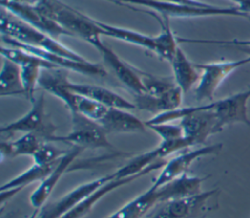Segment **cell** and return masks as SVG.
<instances>
[{
	"instance_id": "cell-1",
	"label": "cell",
	"mask_w": 250,
	"mask_h": 218,
	"mask_svg": "<svg viewBox=\"0 0 250 218\" xmlns=\"http://www.w3.org/2000/svg\"><path fill=\"white\" fill-rule=\"evenodd\" d=\"M36 8L54 20L71 36H78L92 46L102 40L103 30L97 21L59 0H36Z\"/></svg>"
},
{
	"instance_id": "cell-2",
	"label": "cell",
	"mask_w": 250,
	"mask_h": 218,
	"mask_svg": "<svg viewBox=\"0 0 250 218\" xmlns=\"http://www.w3.org/2000/svg\"><path fill=\"white\" fill-rule=\"evenodd\" d=\"M71 130L66 135H54L48 142H62L84 149L113 150L106 138V131L98 123L79 112H70Z\"/></svg>"
},
{
	"instance_id": "cell-3",
	"label": "cell",
	"mask_w": 250,
	"mask_h": 218,
	"mask_svg": "<svg viewBox=\"0 0 250 218\" xmlns=\"http://www.w3.org/2000/svg\"><path fill=\"white\" fill-rule=\"evenodd\" d=\"M218 193L217 189H213L194 196L162 202L148 218H198L216 208L215 198Z\"/></svg>"
},
{
	"instance_id": "cell-4",
	"label": "cell",
	"mask_w": 250,
	"mask_h": 218,
	"mask_svg": "<svg viewBox=\"0 0 250 218\" xmlns=\"http://www.w3.org/2000/svg\"><path fill=\"white\" fill-rule=\"evenodd\" d=\"M56 126L52 122L45 109L44 94L35 97L31 102L30 109L19 119L1 126L0 133L2 135H12L15 132L33 133L38 135L44 141H49L56 132Z\"/></svg>"
},
{
	"instance_id": "cell-5",
	"label": "cell",
	"mask_w": 250,
	"mask_h": 218,
	"mask_svg": "<svg viewBox=\"0 0 250 218\" xmlns=\"http://www.w3.org/2000/svg\"><path fill=\"white\" fill-rule=\"evenodd\" d=\"M247 58L235 61H223L207 64H195L200 72L194 89V97L198 102L213 101L214 95L225 79L237 68L248 65Z\"/></svg>"
},
{
	"instance_id": "cell-6",
	"label": "cell",
	"mask_w": 250,
	"mask_h": 218,
	"mask_svg": "<svg viewBox=\"0 0 250 218\" xmlns=\"http://www.w3.org/2000/svg\"><path fill=\"white\" fill-rule=\"evenodd\" d=\"M2 58L8 59L21 67V75L25 97L32 102L35 99V89L43 68H55L54 65L18 47L2 46Z\"/></svg>"
},
{
	"instance_id": "cell-7",
	"label": "cell",
	"mask_w": 250,
	"mask_h": 218,
	"mask_svg": "<svg viewBox=\"0 0 250 218\" xmlns=\"http://www.w3.org/2000/svg\"><path fill=\"white\" fill-rule=\"evenodd\" d=\"M180 125L184 136L189 140L192 147L204 144L210 136L222 131L213 110L212 102L191 106V110L180 120Z\"/></svg>"
},
{
	"instance_id": "cell-8",
	"label": "cell",
	"mask_w": 250,
	"mask_h": 218,
	"mask_svg": "<svg viewBox=\"0 0 250 218\" xmlns=\"http://www.w3.org/2000/svg\"><path fill=\"white\" fill-rule=\"evenodd\" d=\"M1 38H2V42L6 46L18 47V48L23 49V50L39 57V58L45 60L46 62L54 65L57 67L63 68V69H66V70L75 71V72H79V73L85 74V75H91V76L104 77V76L107 75V72L105 71V69L102 65H100L99 64H94V63H91L89 61H86V62L73 61V60H70V59L53 54V53L48 52V51H46L44 49H41V48L21 43V42L13 39L11 37H8L6 35H1Z\"/></svg>"
},
{
	"instance_id": "cell-9",
	"label": "cell",
	"mask_w": 250,
	"mask_h": 218,
	"mask_svg": "<svg viewBox=\"0 0 250 218\" xmlns=\"http://www.w3.org/2000/svg\"><path fill=\"white\" fill-rule=\"evenodd\" d=\"M1 6L15 17L54 38L58 39L63 35L71 36L54 20L41 13L34 4L15 0H1Z\"/></svg>"
},
{
	"instance_id": "cell-10",
	"label": "cell",
	"mask_w": 250,
	"mask_h": 218,
	"mask_svg": "<svg viewBox=\"0 0 250 218\" xmlns=\"http://www.w3.org/2000/svg\"><path fill=\"white\" fill-rule=\"evenodd\" d=\"M113 176L114 173H111L96 180L84 183L67 193L62 197L53 202L45 203L41 208L37 209V218H62Z\"/></svg>"
},
{
	"instance_id": "cell-11",
	"label": "cell",
	"mask_w": 250,
	"mask_h": 218,
	"mask_svg": "<svg viewBox=\"0 0 250 218\" xmlns=\"http://www.w3.org/2000/svg\"><path fill=\"white\" fill-rule=\"evenodd\" d=\"M250 99L249 87L245 91L231 94L226 98L212 102V108L216 114L220 128L235 123L250 126L248 116V101Z\"/></svg>"
},
{
	"instance_id": "cell-12",
	"label": "cell",
	"mask_w": 250,
	"mask_h": 218,
	"mask_svg": "<svg viewBox=\"0 0 250 218\" xmlns=\"http://www.w3.org/2000/svg\"><path fill=\"white\" fill-rule=\"evenodd\" d=\"M93 47L101 54L103 60L114 72L117 79L130 91L134 92V95L146 93V89L139 70L135 69L125 61H123L112 49L106 46L102 40L95 43Z\"/></svg>"
},
{
	"instance_id": "cell-13",
	"label": "cell",
	"mask_w": 250,
	"mask_h": 218,
	"mask_svg": "<svg viewBox=\"0 0 250 218\" xmlns=\"http://www.w3.org/2000/svg\"><path fill=\"white\" fill-rule=\"evenodd\" d=\"M222 144H214L211 146H205L198 149L190 150L180 153L179 155L171 158L169 161L165 163L161 172L157 176L156 180L154 181L152 187L157 189L166 183L186 174L192 164L193 161L196 159L206 156L209 154H214L220 152L222 149Z\"/></svg>"
},
{
	"instance_id": "cell-14",
	"label": "cell",
	"mask_w": 250,
	"mask_h": 218,
	"mask_svg": "<svg viewBox=\"0 0 250 218\" xmlns=\"http://www.w3.org/2000/svg\"><path fill=\"white\" fill-rule=\"evenodd\" d=\"M82 151L83 150L78 147H72L71 150H68L67 153L58 160L54 169L49 173V175L43 181H41L39 186L33 191V193L30 195L29 201L35 209L41 208L46 203L62 176L66 172L68 167Z\"/></svg>"
},
{
	"instance_id": "cell-15",
	"label": "cell",
	"mask_w": 250,
	"mask_h": 218,
	"mask_svg": "<svg viewBox=\"0 0 250 218\" xmlns=\"http://www.w3.org/2000/svg\"><path fill=\"white\" fill-rule=\"evenodd\" d=\"M69 83L66 69L60 67L43 68L38 86L63 102L69 112H72L75 111L77 94L70 89Z\"/></svg>"
},
{
	"instance_id": "cell-16",
	"label": "cell",
	"mask_w": 250,
	"mask_h": 218,
	"mask_svg": "<svg viewBox=\"0 0 250 218\" xmlns=\"http://www.w3.org/2000/svg\"><path fill=\"white\" fill-rule=\"evenodd\" d=\"M113 173H114V176L111 179L104 183L101 187H99L96 191H94L91 195H89L86 198H84L81 202H79L75 207H73L62 218H83L92 210V208L96 205V203H98L107 194L135 180H138L144 177V175H136V176L127 177V178H119L117 177L115 172Z\"/></svg>"
},
{
	"instance_id": "cell-17",
	"label": "cell",
	"mask_w": 250,
	"mask_h": 218,
	"mask_svg": "<svg viewBox=\"0 0 250 218\" xmlns=\"http://www.w3.org/2000/svg\"><path fill=\"white\" fill-rule=\"evenodd\" d=\"M106 133L146 132V125L127 109L109 108L105 115L98 122Z\"/></svg>"
},
{
	"instance_id": "cell-18",
	"label": "cell",
	"mask_w": 250,
	"mask_h": 218,
	"mask_svg": "<svg viewBox=\"0 0 250 218\" xmlns=\"http://www.w3.org/2000/svg\"><path fill=\"white\" fill-rule=\"evenodd\" d=\"M69 87L74 93L91 98L107 108L121 109L127 110L136 109L134 103L103 86L70 82Z\"/></svg>"
},
{
	"instance_id": "cell-19",
	"label": "cell",
	"mask_w": 250,
	"mask_h": 218,
	"mask_svg": "<svg viewBox=\"0 0 250 218\" xmlns=\"http://www.w3.org/2000/svg\"><path fill=\"white\" fill-rule=\"evenodd\" d=\"M136 109L153 112L155 114L180 108L184 93L177 85L160 96H152L146 93L134 95Z\"/></svg>"
},
{
	"instance_id": "cell-20",
	"label": "cell",
	"mask_w": 250,
	"mask_h": 218,
	"mask_svg": "<svg viewBox=\"0 0 250 218\" xmlns=\"http://www.w3.org/2000/svg\"><path fill=\"white\" fill-rule=\"evenodd\" d=\"M207 177H197L190 176L187 173L166 183L165 185L157 188L158 196H159V203L181 198L187 197L190 196H194L200 194L201 186L204 180Z\"/></svg>"
},
{
	"instance_id": "cell-21",
	"label": "cell",
	"mask_w": 250,
	"mask_h": 218,
	"mask_svg": "<svg viewBox=\"0 0 250 218\" xmlns=\"http://www.w3.org/2000/svg\"><path fill=\"white\" fill-rule=\"evenodd\" d=\"M173 70V78L181 88L184 95L187 94L194 84H197L200 76L195 64L191 63L186 53L179 46L174 58L170 63Z\"/></svg>"
},
{
	"instance_id": "cell-22",
	"label": "cell",
	"mask_w": 250,
	"mask_h": 218,
	"mask_svg": "<svg viewBox=\"0 0 250 218\" xmlns=\"http://www.w3.org/2000/svg\"><path fill=\"white\" fill-rule=\"evenodd\" d=\"M143 12L151 15L159 22L161 30L159 34H157L156 36H153L154 38L153 53H155L159 58L167 61L170 64L179 48L178 37L174 34L169 23L170 19L161 17L160 15L151 11H143Z\"/></svg>"
},
{
	"instance_id": "cell-23",
	"label": "cell",
	"mask_w": 250,
	"mask_h": 218,
	"mask_svg": "<svg viewBox=\"0 0 250 218\" xmlns=\"http://www.w3.org/2000/svg\"><path fill=\"white\" fill-rule=\"evenodd\" d=\"M156 204H159L158 192L151 186L106 218H143Z\"/></svg>"
},
{
	"instance_id": "cell-24",
	"label": "cell",
	"mask_w": 250,
	"mask_h": 218,
	"mask_svg": "<svg viewBox=\"0 0 250 218\" xmlns=\"http://www.w3.org/2000/svg\"><path fill=\"white\" fill-rule=\"evenodd\" d=\"M44 140L33 133H24L15 141H2L0 152L2 160L4 157H17L21 155L33 156L43 144Z\"/></svg>"
},
{
	"instance_id": "cell-25",
	"label": "cell",
	"mask_w": 250,
	"mask_h": 218,
	"mask_svg": "<svg viewBox=\"0 0 250 218\" xmlns=\"http://www.w3.org/2000/svg\"><path fill=\"white\" fill-rule=\"evenodd\" d=\"M24 94L21 67L14 62L3 58L0 72V96H21Z\"/></svg>"
},
{
	"instance_id": "cell-26",
	"label": "cell",
	"mask_w": 250,
	"mask_h": 218,
	"mask_svg": "<svg viewBox=\"0 0 250 218\" xmlns=\"http://www.w3.org/2000/svg\"><path fill=\"white\" fill-rule=\"evenodd\" d=\"M97 23L103 30V35L104 36H109L113 37L116 39H119L121 41L134 44L137 46H141L143 48H146L151 52H154V38L153 36H148L146 34L120 27V26H115L112 24L104 23L102 22L97 21Z\"/></svg>"
},
{
	"instance_id": "cell-27",
	"label": "cell",
	"mask_w": 250,
	"mask_h": 218,
	"mask_svg": "<svg viewBox=\"0 0 250 218\" xmlns=\"http://www.w3.org/2000/svg\"><path fill=\"white\" fill-rule=\"evenodd\" d=\"M55 165L56 164H54V165H39V164L34 163L27 170L23 171L20 175L11 179L9 182L3 184L0 188V191L15 189L20 192L21 190H22L24 187L28 186L29 184H32L37 181L41 182L54 169Z\"/></svg>"
},
{
	"instance_id": "cell-28",
	"label": "cell",
	"mask_w": 250,
	"mask_h": 218,
	"mask_svg": "<svg viewBox=\"0 0 250 218\" xmlns=\"http://www.w3.org/2000/svg\"><path fill=\"white\" fill-rule=\"evenodd\" d=\"M109 108L96 102L95 100L77 94L76 103H75V111L79 112L82 115L99 122L106 113Z\"/></svg>"
},
{
	"instance_id": "cell-29",
	"label": "cell",
	"mask_w": 250,
	"mask_h": 218,
	"mask_svg": "<svg viewBox=\"0 0 250 218\" xmlns=\"http://www.w3.org/2000/svg\"><path fill=\"white\" fill-rule=\"evenodd\" d=\"M140 74L146 89V93L152 96H160L177 86L175 80L168 77L154 76L143 71H140Z\"/></svg>"
},
{
	"instance_id": "cell-30",
	"label": "cell",
	"mask_w": 250,
	"mask_h": 218,
	"mask_svg": "<svg viewBox=\"0 0 250 218\" xmlns=\"http://www.w3.org/2000/svg\"><path fill=\"white\" fill-rule=\"evenodd\" d=\"M67 153L65 150L59 149L58 147L44 141L38 151L34 153L33 161L39 165H54L58 160Z\"/></svg>"
},
{
	"instance_id": "cell-31",
	"label": "cell",
	"mask_w": 250,
	"mask_h": 218,
	"mask_svg": "<svg viewBox=\"0 0 250 218\" xmlns=\"http://www.w3.org/2000/svg\"><path fill=\"white\" fill-rule=\"evenodd\" d=\"M149 129L153 130L162 141L174 140L181 137H184V132L180 124L173 123H161L147 126Z\"/></svg>"
},
{
	"instance_id": "cell-32",
	"label": "cell",
	"mask_w": 250,
	"mask_h": 218,
	"mask_svg": "<svg viewBox=\"0 0 250 218\" xmlns=\"http://www.w3.org/2000/svg\"><path fill=\"white\" fill-rule=\"evenodd\" d=\"M186 43H212V44H223V45H233L236 47H248L250 48V39H232L227 41L219 40H200V39H184Z\"/></svg>"
},
{
	"instance_id": "cell-33",
	"label": "cell",
	"mask_w": 250,
	"mask_h": 218,
	"mask_svg": "<svg viewBox=\"0 0 250 218\" xmlns=\"http://www.w3.org/2000/svg\"><path fill=\"white\" fill-rule=\"evenodd\" d=\"M29 218H37V209H35V210L33 211V213L29 216Z\"/></svg>"
},
{
	"instance_id": "cell-34",
	"label": "cell",
	"mask_w": 250,
	"mask_h": 218,
	"mask_svg": "<svg viewBox=\"0 0 250 218\" xmlns=\"http://www.w3.org/2000/svg\"><path fill=\"white\" fill-rule=\"evenodd\" d=\"M246 58H247V60H248V63L250 64V52H249V54H248V56H247Z\"/></svg>"
},
{
	"instance_id": "cell-35",
	"label": "cell",
	"mask_w": 250,
	"mask_h": 218,
	"mask_svg": "<svg viewBox=\"0 0 250 218\" xmlns=\"http://www.w3.org/2000/svg\"><path fill=\"white\" fill-rule=\"evenodd\" d=\"M249 89H250V86H249Z\"/></svg>"
}]
</instances>
